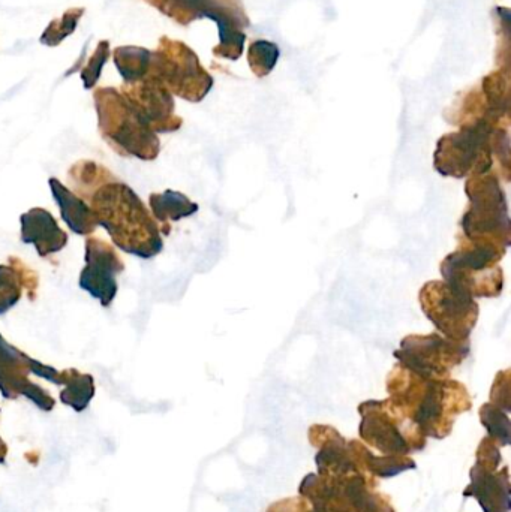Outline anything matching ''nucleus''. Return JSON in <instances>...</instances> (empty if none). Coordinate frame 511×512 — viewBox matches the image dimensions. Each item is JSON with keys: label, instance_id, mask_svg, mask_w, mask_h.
<instances>
[{"label": "nucleus", "instance_id": "1", "mask_svg": "<svg viewBox=\"0 0 511 512\" xmlns=\"http://www.w3.org/2000/svg\"><path fill=\"white\" fill-rule=\"evenodd\" d=\"M390 402L401 409L423 435L443 439L450 435L458 415L471 409L467 387L449 378H425L396 364L387 378Z\"/></svg>", "mask_w": 511, "mask_h": 512}, {"label": "nucleus", "instance_id": "2", "mask_svg": "<svg viewBox=\"0 0 511 512\" xmlns=\"http://www.w3.org/2000/svg\"><path fill=\"white\" fill-rule=\"evenodd\" d=\"M500 164L504 180H510L509 129L489 122L462 126L461 131L444 135L437 144L434 167L441 176H483L491 173L494 162Z\"/></svg>", "mask_w": 511, "mask_h": 512}, {"label": "nucleus", "instance_id": "3", "mask_svg": "<svg viewBox=\"0 0 511 512\" xmlns=\"http://www.w3.org/2000/svg\"><path fill=\"white\" fill-rule=\"evenodd\" d=\"M465 192L470 207L461 219L464 242L506 255L511 243V222L497 174L470 177Z\"/></svg>", "mask_w": 511, "mask_h": 512}, {"label": "nucleus", "instance_id": "4", "mask_svg": "<svg viewBox=\"0 0 511 512\" xmlns=\"http://www.w3.org/2000/svg\"><path fill=\"white\" fill-rule=\"evenodd\" d=\"M504 254L471 245L462 240L458 251L441 262L444 282L471 298H495L504 286V271L500 261Z\"/></svg>", "mask_w": 511, "mask_h": 512}, {"label": "nucleus", "instance_id": "5", "mask_svg": "<svg viewBox=\"0 0 511 512\" xmlns=\"http://www.w3.org/2000/svg\"><path fill=\"white\" fill-rule=\"evenodd\" d=\"M362 415L360 436L389 456H407L425 448L422 430L389 399L369 400L359 406Z\"/></svg>", "mask_w": 511, "mask_h": 512}, {"label": "nucleus", "instance_id": "6", "mask_svg": "<svg viewBox=\"0 0 511 512\" xmlns=\"http://www.w3.org/2000/svg\"><path fill=\"white\" fill-rule=\"evenodd\" d=\"M419 300L426 318L440 334L455 342H470L480 313L474 298L461 294L444 280H432L423 286Z\"/></svg>", "mask_w": 511, "mask_h": 512}, {"label": "nucleus", "instance_id": "7", "mask_svg": "<svg viewBox=\"0 0 511 512\" xmlns=\"http://www.w3.org/2000/svg\"><path fill=\"white\" fill-rule=\"evenodd\" d=\"M470 351V342H455L440 333L411 334L402 339L395 357L417 375L449 378L450 372L467 360Z\"/></svg>", "mask_w": 511, "mask_h": 512}, {"label": "nucleus", "instance_id": "8", "mask_svg": "<svg viewBox=\"0 0 511 512\" xmlns=\"http://www.w3.org/2000/svg\"><path fill=\"white\" fill-rule=\"evenodd\" d=\"M489 469L477 465L471 472V486L465 496L479 499L485 512H509L510 483L507 468L503 474L492 475Z\"/></svg>", "mask_w": 511, "mask_h": 512}, {"label": "nucleus", "instance_id": "9", "mask_svg": "<svg viewBox=\"0 0 511 512\" xmlns=\"http://www.w3.org/2000/svg\"><path fill=\"white\" fill-rule=\"evenodd\" d=\"M152 203L156 216L162 222L167 221L168 218L171 221H179L198 212L197 204L192 203L189 198L179 192L168 191L164 195H153Z\"/></svg>", "mask_w": 511, "mask_h": 512}, {"label": "nucleus", "instance_id": "10", "mask_svg": "<svg viewBox=\"0 0 511 512\" xmlns=\"http://www.w3.org/2000/svg\"><path fill=\"white\" fill-rule=\"evenodd\" d=\"M483 426L488 429L489 438L507 445L510 442V420L506 412L492 403H486L480 409Z\"/></svg>", "mask_w": 511, "mask_h": 512}, {"label": "nucleus", "instance_id": "11", "mask_svg": "<svg viewBox=\"0 0 511 512\" xmlns=\"http://www.w3.org/2000/svg\"><path fill=\"white\" fill-rule=\"evenodd\" d=\"M279 48L273 42L257 41L249 47V65L258 77H264L275 68Z\"/></svg>", "mask_w": 511, "mask_h": 512}, {"label": "nucleus", "instance_id": "12", "mask_svg": "<svg viewBox=\"0 0 511 512\" xmlns=\"http://www.w3.org/2000/svg\"><path fill=\"white\" fill-rule=\"evenodd\" d=\"M74 384L68 385L60 394V399L65 405L71 406L77 412L84 411L93 397V384L89 376H80Z\"/></svg>", "mask_w": 511, "mask_h": 512}, {"label": "nucleus", "instance_id": "13", "mask_svg": "<svg viewBox=\"0 0 511 512\" xmlns=\"http://www.w3.org/2000/svg\"><path fill=\"white\" fill-rule=\"evenodd\" d=\"M510 370L498 373L494 385H492L491 403L503 411H510L511 406V382Z\"/></svg>", "mask_w": 511, "mask_h": 512}, {"label": "nucleus", "instance_id": "14", "mask_svg": "<svg viewBox=\"0 0 511 512\" xmlns=\"http://www.w3.org/2000/svg\"><path fill=\"white\" fill-rule=\"evenodd\" d=\"M6 456H8V447H6L5 442H3V439L0 438V465H3L6 460Z\"/></svg>", "mask_w": 511, "mask_h": 512}]
</instances>
